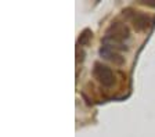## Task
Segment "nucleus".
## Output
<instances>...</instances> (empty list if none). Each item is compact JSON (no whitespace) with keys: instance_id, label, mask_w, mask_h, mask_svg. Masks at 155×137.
<instances>
[{"instance_id":"nucleus-1","label":"nucleus","mask_w":155,"mask_h":137,"mask_svg":"<svg viewBox=\"0 0 155 137\" xmlns=\"http://www.w3.org/2000/svg\"><path fill=\"white\" fill-rule=\"evenodd\" d=\"M93 75L97 79V82L100 85L105 86V87H111L115 82V75H114L112 69L110 67L104 65L101 62H96L93 68Z\"/></svg>"},{"instance_id":"nucleus-2","label":"nucleus","mask_w":155,"mask_h":137,"mask_svg":"<svg viewBox=\"0 0 155 137\" xmlns=\"http://www.w3.org/2000/svg\"><path fill=\"white\" fill-rule=\"evenodd\" d=\"M130 21H132L134 29L141 32V31H145L150 26L151 18L147 14L141 13V11H133V14L130 15Z\"/></svg>"},{"instance_id":"nucleus-3","label":"nucleus","mask_w":155,"mask_h":137,"mask_svg":"<svg viewBox=\"0 0 155 137\" xmlns=\"http://www.w3.org/2000/svg\"><path fill=\"white\" fill-rule=\"evenodd\" d=\"M100 56L103 57V58H105V60H108V61L116 64V65H120V64H123V57L120 56L119 53L116 51L114 47H111V46H108V44L101 46Z\"/></svg>"},{"instance_id":"nucleus-4","label":"nucleus","mask_w":155,"mask_h":137,"mask_svg":"<svg viewBox=\"0 0 155 137\" xmlns=\"http://www.w3.org/2000/svg\"><path fill=\"white\" fill-rule=\"evenodd\" d=\"M143 4H147V6H151V7H155V3H152V2H141Z\"/></svg>"}]
</instances>
